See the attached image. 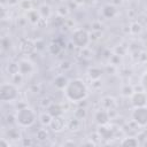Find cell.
Masks as SVG:
<instances>
[{
	"mask_svg": "<svg viewBox=\"0 0 147 147\" xmlns=\"http://www.w3.org/2000/svg\"><path fill=\"white\" fill-rule=\"evenodd\" d=\"M20 49L23 54H26V55H30L32 54L37 48H36V42L32 40V39H25L21 46H20Z\"/></svg>",
	"mask_w": 147,
	"mask_h": 147,
	"instance_id": "obj_9",
	"label": "cell"
},
{
	"mask_svg": "<svg viewBox=\"0 0 147 147\" xmlns=\"http://www.w3.org/2000/svg\"><path fill=\"white\" fill-rule=\"evenodd\" d=\"M49 127L54 132H61L65 127H68V122L65 121V118L62 115H60V116L53 117V119H52V122L49 124Z\"/></svg>",
	"mask_w": 147,
	"mask_h": 147,
	"instance_id": "obj_7",
	"label": "cell"
},
{
	"mask_svg": "<svg viewBox=\"0 0 147 147\" xmlns=\"http://www.w3.org/2000/svg\"><path fill=\"white\" fill-rule=\"evenodd\" d=\"M74 2L77 5H80V3H84V0H74Z\"/></svg>",
	"mask_w": 147,
	"mask_h": 147,
	"instance_id": "obj_41",
	"label": "cell"
},
{
	"mask_svg": "<svg viewBox=\"0 0 147 147\" xmlns=\"http://www.w3.org/2000/svg\"><path fill=\"white\" fill-rule=\"evenodd\" d=\"M121 145L129 146V147H136L139 145V140H138V138H134V137H126L121 141Z\"/></svg>",
	"mask_w": 147,
	"mask_h": 147,
	"instance_id": "obj_19",
	"label": "cell"
},
{
	"mask_svg": "<svg viewBox=\"0 0 147 147\" xmlns=\"http://www.w3.org/2000/svg\"><path fill=\"white\" fill-rule=\"evenodd\" d=\"M34 42H36V48H37L38 51H41V49L45 48V42H44V40L37 39V40H34Z\"/></svg>",
	"mask_w": 147,
	"mask_h": 147,
	"instance_id": "obj_34",
	"label": "cell"
},
{
	"mask_svg": "<svg viewBox=\"0 0 147 147\" xmlns=\"http://www.w3.org/2000/svg\"><path fill=\"white\" fill-rule=\"evenodd\" d=\"M38 11H39V14H40V16H41L42 18H48V17L51 16V14H52L51 7H49L48 5H46V3L41 5V6L39 7Z\"/></svg>",
	"mask_w": 147,
	"mask_h": 147,
	"instance_id": "obj_22",
	"label": "cell"
},
{
	"mask_svg": "<svg viewBox=\"0 0 147 147\" xmlns=\"http://www.w3.org/2000/svg\"><path fill=\"white\" fill-rule=\"evenodd\" d=\"M47 111L52 115V117L60 116V115H62V113H63L61 106L57 105V103H51V105L47 107Z\"/></svg>",
	"mask_w": 147,
	"mask_h": 147,
	"instance_id": "obj_17",
	"label": "cell"
},
{
	"mask_svg": "<svg viewBox=\"0 0 147 147\" xmlns=\"http://www.w3.org/2000/svg\"><path fill=\"white\" fill-rule=\"evenodd\" d=\"M36 138L39 141H45V140H47L49 138V133H48V131L46 129H39L37 131V133H36Z\"/></svg>",
	"mask_w": 147,
	"mask_h": 147,
	"instance_id": "obj_24",
	"label": "cell"
},
{
	"mask_svg": "<svg viewBox=\"0 0 147 147\" xmlns=\"http://www.w3.org/2000/svg\"><path fill=\"white\" fill-rule=\"evenodd\" d=\"M87 75H88V77H90L92 80H96V79H100V78H101L102 70H101L100 68H96V67H91V68L87 70Z\"/></svg>",
	"mask_w": 147,
	"mask_h": 147,
	"instance_id": "obj_18",
	"label": "cell"
},
{
	"mask_svg": "<svg viewBox=\"0 0 147 147\" xmlns=\"http://www.w3.org/2000/svg\"><path fill=\"white\" fill-rule=\"evenodd\" d=\"M68 129L71 131H78L80 129V119L78 118H72L68 122Z\"/></svg>",
	"mask_w": 147,
	"mask_h": 147,
	"instance_id": "obj_23",
	"label": "cell"
},
{
	"mask_svg": "<svg viewBox=\"0 0 147 147\" xmlns=\"http://www.w3.org/2000/svg\"><path fill=\"white\" fill-rule=\"evenodd\" d=\"M131 103L133 107L147 106V93L146 91H134L131 95Z\"/></svg>",
	"mask_w": 147,
	"mask_h": 147,
	"instance_id": "obj_6",
	"label": "cell"
},
{
	"mask_svg": "<svg viewBox=\"0 0 147 147\" xmlns=\"http://www.w3.org/2000/svg\"><path fill=\"white\" fill-rule=\"evenodd\" d=\"M133 92H134V90H133V87L130 85H125L123 88H122V94L123 95H125V96H129V95H132L133 94Z\"/></svg>",
	"mask_w": 147,
	"mask_h": 147,
	"instance_id": "obj_31",
	"label": "cell"
},
{
	"mask_svg": "<svg viewBox=\"0 0 147 147\" xmlns=\"http://www.w3.org/2000/svg\"><path fill=\"white\" fill-rule=\"evenodd\" d=\"M101 103H102V107H103V109H106V110H114V108L116 107V100L114 99V98H111V96H106V98H103L102 99V101H101Z\"/></svg>",
	"mask_w": 147,
	"mask_h": 147,
	"instance_id": "obj_16",
	"label": "cell"
},
{
	"mask_svg": "<svg viewBox=\"0 0 147 147\" xmlns=\"http://www.w3.org/2000/svg\"><path fill=\"white\" fill-rule=\"evenodd\" d=\"M20 6H21L22 9H25L26 11L30 10V9H32V3H31L30 0H21Z\"/></svg>",
	"mask_w": 147,
	"mask_h": 147,
	"instance_id": "obj_32",
	"label": "cell"
},
{
	"mask_svg": "<svg viewBox=\"0 0 147 147\" xmlns=\"http://www.w3.org/2000/svg\"><path fill=\"white\" fill-rule=\"evenodd\" d=\"M52 119H53V117H52V115H51V114H49L48 111L41 113V114L39 115V121H40V123H41L42 125L49 126V124H51Z\"/></svg>",
	"mask_w": 147,
	"mask_h": 147,
	"instance_id": "obj_21",
	"label": "cell"
},
{
	"mask_svg": "<svg viewBox=\"0 0 147 147\" xmlns=\"http://www.w3.org/2000/svg\"><path fill=\"white\" fill-rule=\"evenodd\" d=\"M70 68H71V64H70V62H68V61H63V62L61 63V69H62V70L67 71V70H69Z\"/></svg>",
	"mask_w": 147,
	"mask_h": 147,
	"instance_id": "obj_36",
	"label": "cell"
},
{
	"mask_svg": "<svg viewBox=\"0 0 147 147\" xmlns=\"http://www.w3.org/2000/svg\"><path fill=\"white\" fill-rule=\"evenodd\" d=\"M90 40H91L90 33L85 29L77 28V29H75L72 31L71 42L74 44V46H76L78 48H85L90 44Z\"/></svg>",
	"mask_w": 147,
	"mask_h": 147,
	"instance_id": "obj_4",
	"label": "cell"
},
{
	"mask_svg": "<svg viewBox=\"0 0 147 147\" xmlns=\"http://www.w3.org/2000/svg\"><path fill=\"white\" fill-rule=\"evenodd\" d=\"M141 31H142V25H141L139 22H133V23H131V25H130V32H131L132 34L137 36V34L141 33Z\"/></svg>",
	"mask_w": 147,
	"mask_h": 147,
	"instance_id": "obj_25",
	"label": "cell"
},
{
	"mask_svg": "<svg viewBox=\"0 0 147 147\" xmlns=\"http://www.w3.org/2000/svg\"><path fill=\"white\" fill-rule=\"evenodd\" d=\"M52 24H53V26H55V28H63L64 24H65V18L62 17V16H60V15H57V16H55V17L53 18Z\"/></svg>",
	"mask_w": 147,
	"mask_h": 147,
	"instance_id": "obj_26",
	"label": "cell"
},
{
	"mask_svg": "<svg viewBox=\"0 0 147 147\" xmlns=\"http://www.w3.org/2000/svg\"><path fill=\"white\" fill-rule=\"evenodd\" d=\"M92 29H93L94 31H100V30L102 29V24H101L100 22H93V23H92Z\"/></svg>",
	"mask_w": 147,
	"mask_h": 147,
	"instance_id": "obj_35",
	"label": "cell"
},
{
	"mask_svg": "<svg viewBox=\"0 0 147 147\" xmlns=\"http://www.w3.org/2000/svg\"><path fill=\"white\" fill-rule=\"evenodd\" d=\"M7 71H8V74H9L10 76H13V75H15V74H17V72H20L18 62H17V63H16V62H10V63H8V65H7Z\"/></svg>",
	"mask_w": 147,
	"mask_h": 147,
	"instance_id": "obj_27",
	"label": "cell"
},
{
	"mask_svg": "<svg viewBox=\"0 0 147 147\" xmlns=\"http://www.w3.org/2000/svg\"><path fill=\"white\" fill-rule=\"evenodd\" d=\"M23 145H32V141L30 139H23Z\"/></svg>",
	"mask_w": 147,
	"mask_h": 147,
	"instance_id": "obj_40",
	"label": "cell"
},
{
	"mask_svg": "<svg viewBox=\"0 0 147 147\" xmlns=\"http://www.w3.org/2000/svg\"><path fill=\"white\" fill-rule=\"evenodd\" d=\"M56 11H57V15H60L62 17H65L69 14V7L67 5H60L57 7V10Z\"/></svg>",
	"mask_w": 147,
	"mask_h": 147,
	"instance_id": "obj_28",
	"label": "cell"
},
{
	"mask_svg": "<svg viewBox=\"0 0 147 147\" xmlns=\"http://www.w3.org/2000/svg\"><path fill=\"white\" fill-rule=\"evenodd\" d=\"M5 2H6L8 6H16V5L20 3L21 1H20V0H5Z\"/></svg>",
	"mask_w": 147,
	"mask_h": 147,
	"instance_id": "obj_38",
	"label": "cell"
},
{
	"mask_svg": "<svg viewBox=\"0 0 147 147\" xmlns=\"http://www.w3.org/2000/svg\"><path fill=\"white\" fill-rule=\"evenodd\" d=\"M109 117H110L109 111L106 110V109H100V110H98V111L95 113V116H94L95 122H96L99 125H107L108 122H109Z\"/></svg>",
	"mask_w": 147,
	"mask_h": 147,
	"instance_id": "obj_10",
	"label": "cell"
},
{
	"mask_svg": "<svg viewBox=\"0 0 147 147\" xmlns=\"http://www.w3.org/2000/svg\"><path fill=\"white\" fill-rule=\"evenodd\" d=\"M68 83H69V80L64 75H59L54 78V86L59 90H64L65 86L68 85Z\"/></svg>",
	"mask_w": 147,
	"mask_h": 147,
	"instance_id": "obj_14",
	"label": "cell"
},
{
	"mask_svg": "<svg viewBox=\"0 0 147 147\" xmlns=\"http://www.w3.org/2000/svg\"><path fill=\"white\" fill-rule=\"evenodd\" d=\"M74 115H75V117L76 118H78V119H83V118H85L86 117V110L84 109V108H78V109H76L75 110V113H74Z\"/></svg>",
	"mask_w": 147,
	"mask_h": 147,
	"instance_id": "obj_30",
	"label": "cell"
},
{
	"mask_svg": "<svg viewBox=\"0 0 147 147\" xmlns=\"http://www.w3.org/2000/svg\"><path fill=\"white\" fill-rule=\"evenodd\" d=\"M132 119L138 126H146L147 125V106L142 107H134L132 110Z\"/></svg>",
	"mask_w": 147,
	"mask_h": 147,
	"instance_id": "obj_5",
	"label": "cell"
},
{
	"mask_svg": "<svg viewBox=\"0 0 147 147\" xmlns=\"http://www.w3.org/2000/svg\"><path fill=\"white\" fill-rule=\"evenodd\" d=\"M63 47H65V46H63V44H61L59 40H55V41H52V42L49 44V46H48V51H49L51 54H53V55H57V54L61 53V51L63 49Z\"/></svg>",
	"mask_w": 147,
	"mask_h": 147,
	"instance_id": "obj_15",
	"label": "cell"
},
{
	"mask_svg": "<svg viewBox=\"0 0 147 147\" xmlns=\"http://www.w3.org/2000/svg\"><path fill=\"white\" fill-rule=\"evenodd\" d=\"M145 145H146V146H147V141H146V142H145Z\"/></svg>",
	"mask_w": 147,
	"mask_h": 147,
	"instance_id": "obj_43",
	"label": "cell"
},
{
	"mask_svg": "<svg viewBox=\"0 0 147 147\" xmlns=\"http://www.w3.org/2000/svg\"><path fill=\"white\" fill-rule=\"evenodd\" d=\"M23 78H24V76L21 72H17V74H15V75L11 76V83H14L16 86H18V85L22 84Z\"/></svg>",
	"mask_w": 147,
	"mask_h": 147,
	"instance_id": "obj_29",
	"label": "cell"
},
{
	"mask_svg": "<svg viewBox=\"0 0 147 147\" xmlns=\"http://www.w3.org/2000/svg\"><path fill=\"white\" fill-rule=\"evenodd\" d=\"M121 1H124V0H121Z\"/></svg>",
	"mask_w": 147,
	"mask_h": 147,
	"instance_id": "obj_44",
	"label": "cell"
},
{
	"mask_svg": "<svg viewBox=\"0 0 147 147\" xmlns=\"http://www.w3.org/2000/svg\"><path fill=\"white\" fill-rule=\"evenodd\" d=\"M64 94L69 101L80 102L87 96V87L82 79L75 78L69 80L68 85L64 88Z\"/></svg>",
	"mask_w": 147,
	"mask_h": 147,
	"instance_id": "obj_1",
	"label": "cell"
},
{
	"mask_svg": "<svg viewBox=\"0 0 147 147\" xmlns=\"http://www.w3.org/2000/svg\"><path fill=\"white\" fill-rule=\"evenodd\" d=\"M1 145L5 146V147H9L10 144H9V140L7 138H1Z\"/></svg>",
	"mask_w": 147,
	"mask_h": 147,
	"instance_id": "obj_39",
	"label": "cell"
},
{
	"mask_svg": "<svg viewBox=\"0 0 147 147\" xmlns=\"http://www.w3.org/2000/svg\"><path fill=\"white\" fill-rule=\"evenodd\" d=\"M141 86L145 91H147V74H145L141 78Z\"/></svg>",
	"mask_w": 147,
	"mask_h": 147,
	"instance_id": "obj_37",
	"label": "cell"
},
{
	"mask_svg": "<svg viewBox=\"0 0 147 147\" xmlns=\"http://www.w3.org/2000/svg\"><path fill=\"white\" fill-rule=\"evenodd\" d=\"M15 117L16 124H18L21 127H30L36 122V113L29 107L18 108L15 114Z\"/></svg>",
	"mask_w": 147,
	"mask_h": 147,
	"instance_id": "obj_2",
	"label": "cell"
},
{
	"mask_svg": "<svg viewBox=\"0 0 147 147\" xmlns=\"http://www.w3.org/2000/svg\"><path fill=\"white\" fill-rule=\"evenodd\" d=\"M7 139L8 140H13V141L21 139V132H20V130L18 129H14V127L9 129L7 131Z\"/></svg>",
	"mask_w": 147,
	"mask_h": 147,
	"instance_id": "obj_20",
	"label": "cell"
},
{
	"mask_svg": "<svg viewBox=\"0 0 147 147\" xmlns=\"http://www.w3.org/2000/svg\"><path fill=\"white\" fill-rule=\"evenodd\" d=\"M64 145H75V142L74 141H71V142H64Z\"/></svg>",
	"mask_w": 147,
	"mask_h": 147,
	"instance_id": "obj_42",
	"label": "cell"
},
{
	"mask_svg": "<svg viewBox=\"0 0 147 147\" xmlns=\"http://www.w3.org/2000/svg\"><path fill=\"white\" fill-rule=\"evenodd\" d=\"M101 14L105 18H114L117 14V9L113 3H108V5H105L102 7Z\"/></svg>",
	"mask_w": 147,
	"mask_h": 147,
	"instance_id": "obj_11",
	"label": "cell"
},
{
	"mask_svg": "<svg viewBox=\"0 0 147 147\" xmlns=\"http://www.w3.org/2000/svg\"><path fill=\"white\" fill-rule=\"evenodd\" d=\"M1 45H2V48L3 49H8L10 46H11V41H10V39L9 38H2V40H1Z\"/></svg>",
	"mask_w": 147,
	"mask_h": 147,
	"instance_id": "obj_33",
	"label": "cell"
},
{
	"mask_svg": "<svg viewBox=\"0 0 147 147\" xmlns=\"http://www.w3.org/2000/svg\"><path fill=\"white\" fill-rule=\"evenodd\" d=\"M40 18H41V16H40V14H39V11L38 10H34V9H30V10H28V13H26V20L31 23V24H38V22L40 21Z\"/></svg>",
	"mask_w": 147,
	"mask_h": 147,
	"instance_id": "obj_13",
	"label": "cell"
},
{
	"mask_svg": "<svg viewBox=\"0 0 147 147\" xmlns=\"http://www.w3.org/2000/svg\"><path fill=\"white\" fill-rule=\"evenodd\" d=\"M18 99V90L14 83H2L0 85V100L2 102H14Z\"/></svg>",
	"mask_w": 147,
	"mask_h": 147,
	"instance_id": "obj_3",
	"label": "cell"
},
{
	"mask_svg": "<svg viewBox=\"0 0 147 147\" xmlns=\"http://www.w3.org/2000/svg\"><path fill=\"white\" fill-rule=\"evenodd\" d=\"M18 68H20V72L23 75V76H28V75H31L34 70V67H33V63L30 61V60H26V59H23L18 62Z\"/></svg>",
	"mask_w": 147,
	"mask_h": 147,
	"instance_id": "obj_8",
	"label": "cell"
},
{
	"mask_svg": "<svg viewBox=\"0 0 147 147\" xmlns=\"http://www.w3.org/2000/svg\"><path fill=\"white\" fill-rule=\"evenodd\" d=\"M98 134L100 136V139H111L114 137V131L113 129H109L106 125H100L98 130Z\"/></svg>",
	"mask_w": 147,
	"mask_h": 147,
	"instance_id": "obj_12",
	"label": "cell"
}]
</instances>
